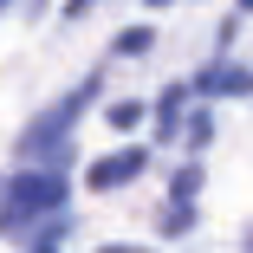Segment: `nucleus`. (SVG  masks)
Segmentation results:
<instances>
[{
  "mask_svg": "<svg viewBox=\"0 0 253 253\" xmlns=\"http://www.w3.org/2000/svg\"><path fill=\"white\" fill-rule=\"evenodd\" d=\"M45 201H59V182H45V175H39V182H26V188L7 201V227H13V221H26L33 208H45Z\"/></svg>",
  "mask_w": 253,
  "mask_h": 253,
  "instance_id": "1",
  "label": "nucleus"
},
{
  "mask_svg": "<svg viewBox=\"0 0 253 253\" xmlns=\"http://www.w3.org/2000/svg\"><path fill=\"white\" fill-rule=\"evenodd\" d=\"M136 169H143L136 149H130V156H104V163L91 169V182H97V188H117V182H124V175H136Z\"/></svg>",
  "mask_w": 253,
  "mask_h": 253,
  "instance_id": "2",
  "label": "nucleus"
},
{
  "mask_svg": "<svg viewBox=\"0 0 253 253\" xmlns=\"http://www.w3.org/2000/svg\"><path fill=\"white\" fill-rule=\"evenodd\" d=\"M208 91H247L240 72H208Z\"/></svg>",
  "mask_w": 253,
  "mask_h": 253,
  "instance_id": "3",
  "label": "nucleus"
}]
</instances>
